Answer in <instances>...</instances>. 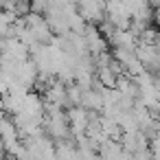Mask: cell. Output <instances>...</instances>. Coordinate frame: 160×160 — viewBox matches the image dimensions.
I'll return each mask as SVG.
<instances>
[{"mask_svg":"<svg viewBox=\"0 0 160 160\" xmlns=\"http://www.w3.org/2000/svg\"><path fill=\"white\" fill-rule=\"evenodd\" d=\"M77 13L90 27H101L105 22V2H81L77 5Z\"/></svg>","mask_w":160,"mask_h":160,"instance_id":"1","label":"cell"},{"mask_svg":"<svg viewBox=\"0 0 160 160\" xmlns=\"http://www.w3.org/2000/svg\"><path fill=\"white\" fill-rule=\"evenodd\" d=\"M66 114H68V123H70L72 136L86 134V129H88V125H90V112L83 110V108H68Z\"/></svg>","mask_w":160,"mask_h":160,"instance_id":"2","label":"cell"},{"mask_svg":"<svg viewBox=\"0 0 160 160\" xmlns=\"http://www.w3.org/2000/svg\"><path fill=\"white\" fill-rule=\"evenodd\" d=\"M83 38H86V44H88V53H92V57H99V55H103V53H108L105 48H108V42H105V38L101 35V31H99V27H86V31H83Z\"/></svg>","mask_w":160,"mask_h":160,"instance_id":"3","label":"cell"},{"mask_svg":"<svg viewBox=\"0 0 160 160\" xmlns=\"http://www.w3.org/2000/svg\"><path fill=\"white\" fill-rule=\"evenodd\" d=\"M149 151H151V158L153 160H160V132L149 140Z\"/></svg>","mask_w":160,"mask_h":160,"instance_id":"4","label":"cell"},{"mask_svg":"<svg viewBox=\"0 0 160 160\" xmlns=\"http://www.w3.org/2000/svg\"><path fill=\"white\" fill-rule=\"evenodd\" d=\"M153 22L160 27V5H158V7H156V11H153Z\"/></svg>","mask_w":160,"mask_h":160,"instance_id":"5","label":"cell"},{"mask_svg":"<svg viewBox=\"0 0 160 160\" xmlns=\"http://www.w3.org/2000/svg\"><path fill=\"white\" fill-rule=\"evenodd\" d=\"M5 153V145H2V140H0V156Z\"/></svg>","mask_w":160,"mask_h":160,"instance_id":"6","label":"cell"}]
</instances>
